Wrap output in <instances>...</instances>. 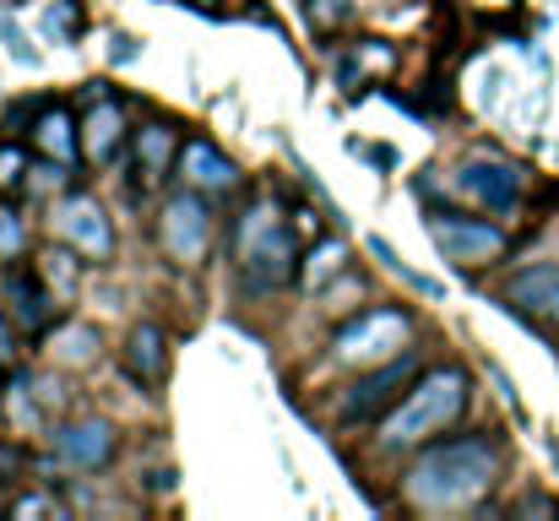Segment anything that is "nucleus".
<instances>
[{
    "mask_svg": "<svg viewBox=\"0 0 559 521\" xmlns=\"http://www.w3.org/2000/svg\"><path fill=\"white\" fill-rule=\"evenodd\" d=\"M495 467H500V457L489 440H478V435L445 440L407 473V500L424 511H462L495 484Z\"/></svg>",
    "mask_w": 559,
    "mask_h": 521,
    "instance_id": "obj_1",
    "label": "nucleus"
},
{
    "mask_svg": "<svg viewBox=\"0 0 559 521\" xmlns=\"http://www.w3.org/2000/svg\"><path fill=\"white\" fill-rule=\"evenodd\" d=\"M462 413H467V375L456 364H445V369H429L424 380L407 386V396L380 418V440L391 451L396 446H418V440L445 435Z\"/></svg>",
    "mask_w": 559,
    "mask_h": 521,
    "instance_id": "obj_2",
    "label": "nucleus"
},
{
    "mask_svg": "<svg viewBox=\"0 0 559 521\" xmlns=\"http://www.w3.org/2000/svg\"><path fill=\"white\" fill-rule=\"evenodd\" d=\"M234 256H239V272L250 288H283L294 283L299 272V245H294V228L288 217L272 206V201H255L239 228H234Z\"/></svg>",
    "mask_w": 559,
    "mask_h": 521,
    "instance_id": "obj_3",
    "label": "nucleus"
},
{
    "mask_svg": "<svg viewBox=\"0 0 559 521\" xmlns=\"http://www.w3.org/2000/svg\"><path fill=\"white\" fill-rule=\"evenodd\" d=\"M407 338H413L407 310L380 305V310H365L359 321H348V327L337 332V358H343V364H359V369H374V364L407 353Z\"/></svg>",
    "mask_w": 559,
    "mask_h": 521,
    "instance_id": "obj_4",
    "label": "nucleus"
},
{
    "mask_svg": "<svg viewBox=\"0 0 559 521\" xmlns=\"http://www.w3.org/2000/svg\"><path fill=\"white\" fill-rule=\"evenodd\" d=\"M429 239L445 250V261L456 267H484L495 256H506V234L495 223H478V217H456V212H435L429 217Z\"/></svg>",
    "mask_w": 559,
    "mask_h": 521,
    "instance_id": "obj_5",
    "label": "nucleus"
},
{
    "mask_svg": "<svg viewBox=\"0 0 559 521\" xmlns=\"http://www.w3.org/2000/svg\"><path fill=\"white\" fill-rule=\"evenodd\" d=\"M158 234H164V250L175 261H201L212 250V212L195 190H180L164 201V217H158Z\"/></svg>",
    "mask_w": 559,
    "mask_h": 521,
    "instance_id": "obj_6",
    "label": "nucleus"
},
{
    "mask_svg": "<svg viewBox=\"0 0 559 521\" xmlns=\"http://www.w3.org/2000/svg\"><path fill=\"white\" fill-rule=\"evenodd\" d=\"M522 185H527V174L516 169V164H506V158H467L462 169H456V190L467 196V201H478V206H489V212H511L516 201H522Z\"/></svg>",
    "mask_w": 559,
    "mask_h": 521,
    "instance_id": "obj_7",
    "label": "nucleus"
},
{
    "mask_svg": "<svg viewBox=\"0 0 559 521\" xmlns=\"http://www.w3.org/2000/svg\"><path fill=\"white\" fill-rule=\"evenodd\" d=\"M49 223H55V234H60L71 250H82V256H93V261H104V256L115 250V228H109V217H104V206H98L93 196H66Z\"/></svg>",
    "mask_w": 559,
    "mask_h": 521,
    "instance_id": "obj_8",
    "label": "nucleus"
},
{
    "mask_svg": "<svg viewBox=\"0 0 559 521\" xmlns=\"http://www.w3.org/2000/svg\"><path fill=\"white\" fill-rule=\"evenodd\" d=\"M413 369H418V358H413V353H396V358L374 364L370 375H359V386L343 396V418H374L391 396H402V391H407Z\"/></svg>",
    "mask_w": 559,
    "mask_h": 521,
    "instance_id": "obj_9",
    "label": "nucleus"
},
{
    "mask_svg": "<svg viewBox=\"0 0 559 521\" xmlns=\"http://www.w3.org/2000/svg\"><path fill=\"white\" fill-rule=\"evenodd\" d=\"M55 457L66 467H76V473H93V467H104L115 457V429L104 418H76V424L55 429Z\"/></svg>",
    "mask_w": 559,
    "mask_h": 521,
    "instance_id": "obj_10",
    "label": "nucleus"
},
{
    "mask_svg": "<svg viewBox=\"0 0 559 521\" xmlns=\"http://www.w3.org/2000/svg\"><path fill=\"white\" fill-rule=\"evenodd\" d=\"M120 142H126V109H120V98H109L104 87H93V109L82 120V153L93 164H115Z\"/></svg>",
    "mask_w": 559,
    "mask_h": 521,
    "instance_id": "obj_11",
    "label": "nucleus"
},
{
    "mask_svg": "<svg viewBox=\"0 0 559 521\" xmlns=\"http://www.w3.org/2000/svg\"><path fill=\"white\" fill-rule=\"evenodd\" d=\"M5 305H11V321L22 332H44L60 310L55 288L38 277V272H5Z\"/></svg>",
    "mask_w": 559,
    "mask_h": 521,
    "instance_id": "obj_12",
    "label": "nucleus"
},
{
    "mask_svg": "<svg viewBox=\"0 0 559 521\" xmlns=\"http://www.w3.org/2000/svg\"><path fill=\"white\" fill-rule=\"evenodd\" d=\"M180 174H186L190 190H206V196H223V190L239 185V169H234L212 142H186V147H180Z\"/></svg>",
    "mask_w": 559,
    "mask_h": 521,
    "instance_id": "obj_13",
    "label": "nucleus"
},
{
    "mask_svg": "<svg viewBox=\"0 0 559 521\" xmlns=\"http://www.w3.org/2000/svg\"><path fill=\"white\" fill-rule=\"evenodd\" d=\"M506 299H511L516 310L544 316V321L559 327V267H527V272H516L511 288H506Z\"/></svg>",
    "mask_w": 559,
    "mask_h": 521,
    "instance_id": "obj_14",
    "label": "nucleus"
},
{
    "mask_svg": "<svg viewBox=\"0 0 559 521\" xmlns=\"http://www.w3.org/2000/svg\"><path fill=\"white\" fill-rule=\"evenodd\" d=\"M126 369L142 386H164L169 380V343H164L158 327H131V338H126Z\"/></svg>",
    "mask_w": 559,
    "mask_h": 521,
    "instance_id": "obj_15",
    "label": "nucleus"
},
{
    "mask_svg": "<svg viewBox=\"0 0 559 521\" xmlns=\"http://www.w3.org/2000/svg\"><path fill=\"white\" fill-rule=\"evenodd\" d=\"M33 142H38L60 169L76 164V126H71L66 109H38V115H33Z\"/></svg>",
    "mask_w": 559,
    "mask_h": 521,
    "instance_id": "obj_16",
    "label": "nucleus"
},
{
    "mask_svg": "<svg viewBox=\"0 0 559 521\" xmlns=\"http://www.w3.org/2000/svg\"><path fill=\"white\" fill-rule=\"evenodd\" d=\"M175 153H180V137H175V126H147L142 137H136V169L142 179H164L169 164H175Z\"/></svg>",
    "mask_w": 559,
    "mask_h": 521,
    "instance_id": "obj_17",
    "label": "nucleus"
},
{
    "mask_svg": "<svg viewBox=\"0 0 559 521\" xmlns=\"http://www.w3.org/2000/svg\"><path fill=\"white\" fill-rule=\"evenodd\" d=\"M343 267H348V245H343V239H326L321 250L305 256V288H326Z\"/></svg>",
    "mask_w": 559,
    "mask_h": 521,
    "instance_id": "obj_18",
    "label": "nucleus"
},
{
    "mask_svg": "<svg viewBox=\"0 0 559 521\" xmlns=\"http://www.w3.org/2000/svg\"><path fill=\"white\" fill-rule=\"evenodd\" d=\"M370 256L385 267V272H396L407 288H418V294H440V283H435V277H424V272H413V267H407V261H402V256L385 245V239H370Z\"/></svg>",
    "mask_w": 559,
    "mask_h": 521,
    "instance_id": "obj_19",
    "label": "nucleus"
},
{
    "mask_svg": "<svg viewBox=\"0 0 559 521\" xmlns=\"http://www.w3.org/2000/svg\"><path fill=\"white\" fill-rule=\"evenodd\" d=\"M38 277H44V283L55 288V299H71V294H76V277H82V272H76V261H71L66 250H49V256H44V267H38Z\"/></svg>",
    "mask_w": 559,
    "mask_h": 521,
    "instance_id": "obj_20",
    "label": "nucleus"
},
{
    "mask_svg": "<svg viewBox=\"0 0 559 521\" xmlns=\"http://www.w3.org/2000/svg\"><path fill=\"white\" fill-rule=\"evenodd\" d=\"M93 347H98V332H93V327H66V332L55 338V353H60L66 364H87Z\"/></svg>",
    "mask_w": 559,
    "mask_h": 521,
    "instance_id": "obj_21",
    "label": "nucleus"
},
{
    "mask_svg": "<svg viewBox=\"0 0 559 521\" xmlns=\"http://www.w3.org/2000/svg\"><path fill=\"white\" fill-rule=\"evenodd\" d=\"M44 33H49V38H66V44H71V38L82 33V11H76L71 0H55V5L44 11Z\"/></svg>",
    "mask_w": 559,
    "mask_h": 521,
    "instance_id": "obj_22",
    "label": "nucleus"
},
{
    "mask_svg": "<svg viewBox=\"0 0 559 521\" xmlns=\"http://www.w3.org/2000/svg\"><path fill=\"white\" fill-rule=\"evenodd\" d=\"M0 44H5V49L16 55V66H38V49L27 44V33H22V27H16V22L5 16V11H0Z\"/></svg>",
    "mask_w": 559,
    "mask_h": 521,
    "instance_id": "obj_23",
    "label": "nucleus"
},
{
    "mask_svg": "<svg viewBox=\"0 0 559 521\" xmlns=\"http://www.w3.org/2000/svg\"><path fill=\"white\" fill-rule=\"evenodd\" d=\"M16 256H22V217L0 206V261H16Z\"/></svg>",
    "mask_w": 559,
    "mask_h": 521,
    "instance_id": "obj_24",
    "label": "nucleus"
},
{
    "mask_svg": "<svg viewBox=\"0 0 559 521\" xmlns=\"http://www.w3.org/2000/svg\"><path fill=\"white\" fill-rule=\"evenodd\" d=\"M22 174H27V158L16 147H0V185H22Z\"/></svg>",
    "mask_w": 559,
    "mask_h": 521,
    "instance_id": "obj_25",
    "label": "nucleus"
},
{
    "mask_svg": "<svg viewBox=\"0 0 559 521\" xmlns=\"http://www.w3.org/2000/svg\"><path fill=\"white\" fill-rule=\"evenodd\" d=\"M11 364H16V338H11V321L0 316V375H5Z\"/></svg>",
    "mask_w": 559,
    "mask_h": 521,
    "instance_id": "obj_26",
    "label": "nucleus"
}]
</instances>
